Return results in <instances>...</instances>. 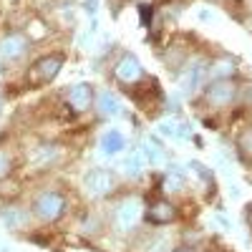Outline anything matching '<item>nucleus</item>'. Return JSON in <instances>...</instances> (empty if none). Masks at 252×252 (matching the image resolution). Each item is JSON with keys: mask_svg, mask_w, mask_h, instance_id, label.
Segmentation results:
<instances>
[{"mask_svg": "<svg viewBox=\"0 0 252 252\" xmlns=\"http://www.w3.org/2000/svg\"><path fill=\"white\" fill-rule=\"evenodd\" d=\"M245 222L252 229V202H247V207H245Z\"/></svg>", "mask_w": 252, "mask_h": 252, "instance_id": "23", "label": "nucleus"}, {"mask_svg": "<svg viewBox=\"0 0 252 252\" xmlns=\"http://www.w3.org/2000/svg\"><path fill=\"white\" fill-rule=\"evenodd\" d=\"M3 222H5L8 229H23L28 224V212L20 207H8L3 212Z\"/></svg>", "mask_w": 252, "mask_h": 252, "instance_id": "16", "label": "nucleus"}, {"mask_svg": "<svg viewBox=\"0 0 252 252\" xmlns=\"http://www.w3.org/2000/svg\"><path fill=\"white\" fill-rule=\"evenodd\" d=\"M114 78L119 83H124V89H129V86H134V83H139L144 78L139 58L131 56V53H121L119 61L114 63Z\"/></svg>", "mask_w": 252, "mask_h": 252, "instance_id": "6", "label": "nucleus"}, {"mask_svg": "<svg viewBox=\"0 0 252 252\" xmlns=\"http://www.w3.org/2000/svg\"><path fill=\"white\" fill-rule=\"evenodd\" d=\"M152 15H154V5H139V18H141V26L144 28H152Z\"/></svg>", "mask_w": 252, "mask_h": 252, "instance_id": "20", "label": "nucleus"}, {"mask_svg": "<svg viewBox=\"0 0 252 252\" xmlns=\"http://www.w3.org/2000/svg\"><path fill=\"white\" fill-rule=\"evenodd\" d=\"M56 159H58V149L53 144H40V146H35L33 154H31V164L38 166V169H46V166H51Z\"/></svg>", "mask_w": 252, "mask_h": 252, "instance_id": "11", "label": "nucleus"}, {"mask_svg": "<svg viewBox=\"0 0 252 252\" xmlns=\"http://www.w3.org/2000/svg\"><path fill=\"white\" fill-rule=\"evenodd\" d=\"M204 252H229V250H224V247H209V250H204Z\"/></svg>", "mask_w": 252, "mask_h": 252, "instance_id": "26", "label": "nucleus"}, {"mask_svg": "<svg viewBox=\"0 0 252 252\" xmlns=\"http://www.w3.org/2000/svg\"><path fill=\"white\" fill-rule=\"evenodd\" d=\"M240 149H242V154L252 157V129H247V131L240 136Z\"/></svg>", "mask_w": 252, "mask_h": 252, "instance_id": "21", "label": "nucleus"}, {"mask_svg": "<svg viewBox=\"0 0 252 252\" xmlns=\"http://www.w3.org/2000/svg\"><path fill=\"white\" fill-rule=\"evenodd\" d=\"M240 98L245 101V106H247V109H252V83H250V86H245V89L240 91Z\"/></svg>", "mask_w": 252, "mask_h": 252, "instance_id": "22", "label": "nucleus"}, {"mask_svg": "<svg viewBox=\"0 0 252 252\" xmlns=\"http://www.w3.org/2000/svg\"><path fill=\"white\" fill-rule=\"evenodd\" d=\"M68 209V199L63 192H56V189H46L33 199V215L40 222H58Z\"/></svg>", "mask_w": 252, "mask_h": 252, "instance_id": "3", "label": "nucleus"}, {"mask_svg": "<svg viewBox=\"0 0 252 252\" xmlns=\"http://www.w3.org/2000/svg\"><path fill=\"white\" fill-rule=\"evenodd\" d=\"M177 217H179V212L169 199H154V202L146 204V212H144V220L149 224H157V227L172 224Z\"/></svg>", "mask_w": 252, "mask_h": 252, "instance_id": "8", "label": "nucleus"}, {"mask_svg": "<svg viewBox=\"0 0 252 252\" xmlns=\"http://www.w3.org/2000/svg\"><path fill=\"white\" fill-rule=\"evenodd\" d=\"M94 98H96V91H94L91 83H73V86L66 91V103L76 114L94 109Z\"/></svg>", "mask_w": 252, "mask_h": 252, "instance_id": "9", "label": "nucleus"}, {"mask_svg": "<svg viewBox=\"0 0 252 252\" xmlns=\"http://www.w3.org/2000/svg\"><path fill=\"white\" fill-rule=\"evenodd\" d=\"M94 109H96V114H98L101 119H114V116L121 114V103H119L116 94H111V91L103 89V91H98L96 98H94Z\"/></svg>", "mask_w": 252, "mask_h": 252, "instance_id": "10", "label": "nucleus"}, {"mask_svg": "<svg viewBox=\"0 0 252 252\" xmlns=\"http://www.w3.org/2000/svg\"><path fill=\"white\" fill-rule=\"evenodd\" d=\"M240 98V86L235 78H224V81H212L204 86V101L212 109H227Z\"/></svg>", "mask_w": 252, "mask_h": 252, "instance_id": "4", "label": "nucleus"}, {"mask_svg": "<svg viewBox=\"0 0 252 252\" xmlns=\"http://www.w3.org/2000/svg\"><path fill=\"white\" fill-rule=\"evenodd\" d=\"M184 187H187V174L179 172V169H169L161 177L164 194H179V192H184Z\"/></svg>", "mask_w": 252, "mask_h": 252, "instance_id": "14", "label": "nucleus"}, {"mask_svg": "<svg viewBox=\"0 0 252 252\" xmlns=\"http://www.w3.org/2000/svg\"><path fill=\"white\" fill-rule=\"evenodd\" d=\"M144 157L139 152H131V154H126V159L121 161V172L124 177H129V179H136L141 172H144Z\"/></svg>", "mask_w": 252, "mask_h": 252, "instance_id": "15", "label": "nucleus"}, {"mask_svg": "<svg viewBox=\"0 0 252 252\" xmlns=\"http://www.w3.org/2000/svg\"><path fill=\"white\" fill-rule=\"evenodd\" d=\"M209 76L215 81H224V78H235L237 76V63L232 58H217L209 63Z\"/></svg>", "mask_w": 252, "mask_h": 252, "instance_id": "12", "label": "nucleus"}, {"mask_svg": "<svg viewBox=\"0 0 252 252\" xmlns=\"http://www.w3.org/2000/svg\"><path fill=\"white\" fill-rule=\"evenodd\" d=\"M144 212H146L144 199H141V197H136V194H129V197H124V199L114 207L111 227L116 229L119 235H131L134 229L141 224Z\"/></svg>", "mask_w": 252, "mask_h": 252, "instance_id": "1", "label": "nucleus"}, {"mask_svg": "<svg viewBox=\"0 0 252 252\" xmlns=\"http://www.w3.org/2000/svg\"><path fill=\"white\" fill-rule=\"evenodd\" d=\"M172 252H197V250H194V245H182V247H177Z\"/></svg>", "mask_w": 252, "mask_h": 252, "instance_id": "24", "label": "nucleus"}, {"mask_svg": "<svg viewBox=\"0 0 252 252\" xmlns=\"http://www.w3.org/2000/svg\"><path fill=\"white\" fill-rule=\"evenodd\" d=\"M83 187H86V192L94 194V197H111L119 187V179L111 169L94 166V169H89L86 177H83Z\"/></svg>", "mask_w": 252, "mask_h": 252, "instance_id": "5", "label": "nucleus"}, {"mask_svg": "<svg viewBox=\"0 0 252 252\" xmlns=\"http://www.w3.org/2000/svg\"><path fill=\"white\" fill-rule=\"evenodd\" d=\"M101 152L106 154V157H114V154H119L124 146H126V139H124V134L121 131H116V129H109L106 134L101 136Z\"/></svg>", "mask_w": 252, "mask_h": 252, "instance_id": "13", "label": "nucleus"}, {"mask_svg": "<svg viewBox=\"0 0 252 252\" xmlns=\"http://www.w3.org/2000/svg\"><path fill=\"white\" fill-rule=\"evenodd\" d=\"M146 252H172V245L166 237H154L146 242Z\"/></svg>", "mask_w": 252, "mask_h": 252, "instance_id": "19", "label": "nucleus"}, {"mask_svg": "<svg viewBox=\"0 0 252 252\" xmlns=\"http://www.w3.org/2000/svg\"><path fill=\"white\" fill-rule=\"evenodd\" d=\"M31 48V38L26 33H8L0 40V58L5 63H15L20 61Z\"/></svg>", "mask_w": 252, "mask_h": 252, "instance_id": "7", "label": "nucleus"}, {"mask_svg": "<svg viewBox=\"0 0 252 252\" xmlns=\"http://www.w3.org/2000/svg\"><path fill=\"white\" fill-rule=\"evenodd\" d=\"M141 154L146 157V161H149V164H154V166L164 161V149L159 146V141H157L154 136H149V139L144 141V149H141Z\"/></svg>", "mask_w": 252, "mask_h": 252, "instance_id": "17", "label": "nucleus"}, {"mask_svg": "<svg viewBox=\"0 0 252 252\" xmlns=\"http://www.w3.org/2000/svg\"><path fill=\"white\" fill-rule=\"evenodd\" d=\"M0 106H3V96H0Z\"/></svg>", "mask_w": 252, "mask_h": 252, "instance_id": "27", "label": "nucleus"}, {"mask_svg": "<svg viewBox=\"0 0 252 252\" xmlns=\"http://www.w3.org/2000/svg\"><path fill=\"white\" fill-rule=\"evenodd\" d=\"M10 174H13V157H10V152L0 149V179H5Z\"/></svg>", "mask_w": 252, "mask_h": 252, "instance_id": "18", "label": "nucleus"}, {"mask_svg": "<svg viewBox=\"0 0 252 252\" xmlns=\"http://www.w3.org/2000/svg\"><path fill=\"white\" fill-rule=\"evenodd\" d=\"M199 18L202 20H212V13H209V10H199Z\"/></svg>", "mask_w": 252, "mask_h": 252, "instance_id": "25", "label": "nucleus"}, {"mask_svg": "<svg viewBox=\"0 0 252 252\" xmlns=\"http://www.w3.org/2000/svg\"><path fill=\"white\" fill-rule=\"evenodd\" d=\"M63 63H66V53H46V56H40L35 58L28 71H26V86L28 89H38V86H48V83L61 73L63 68Z\"/></svg>", "mask_w": 252, "mask_h": 252, "instance_id": "2", "label": "nucleus"}]
</instances>
